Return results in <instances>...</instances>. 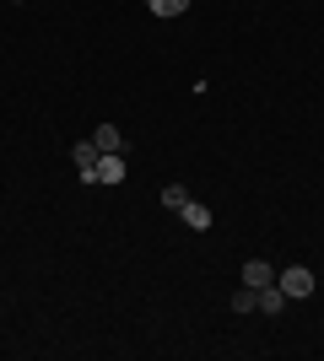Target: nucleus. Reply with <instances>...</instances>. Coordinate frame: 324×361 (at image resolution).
I'll return each instance as SVG.
<instances>
[{"instance_id": "1", "label": "nucleus", "mask_w": 324, "mask_h": 361, "mask_svg": "<svg viewBox=\"0 0 324 361\" xmlns=\"http://www.w3.org/2000/svg\"><path fill=\"white\" fill-rule=\"evenodd\" d=\"M276 286L287 291V297H308V291H313V270H303V264H287V270H276Z\"/></svg>"}, {"instance_id": "2", "label": "nucleus", "mask_w": 324, "mask_h": 361, "mask_svg": "<svg viewBox=\"0 0 324 361\" xmlns=\"http://www.w3.org/2000/svg\"><path fill=\"white\" fill-rule=\"evenodd\" d=\"M71 157H76V178H81V183H97V157H103V151H97L92 140H76V146H71Z\"/></svg>"}, {"instance_id": "3", "label": "nucleus", "mask_w": 324, "mask_h": 361, "mask_svg": "<svg viewBox=\"0 0 324 361\" xmlns=\"http://www.w3.org/2000/svg\"><path fill=\"white\" fill-rule=\"evenodd\" d=\"M124 178V151H103L97 157V183H119Z\"/></svg>"}, {"instance_id": "4", "label": "nucleus", "mask_w": 324, "mask_h": 361, "mask_svg": "<svg viewBox=\"0 0 324 361\" xmlns=\"http://www.w3.org/2000/svg\"><path fill=\"white\" fill-rule=\"evenodd\" d=\"M287 302H292V297H287V291H281L276 281H270V286H260V291H254V307H260V313H281Z\"/></svg>"}, {"instance_id": "5", "label": "nucleus", "mask_w": 324, "mask_h": 361, "mask_svg": "<svg viewBox=\"0 0 324 361\" xmlns=\"http://www.w3.org/2000/svg\"><path fill=\"white\" fill-rule=\"evenodd\" d=\"M270 281H276V270H270V264H265V259H248V264H244V286H248V291H260V286H270Z\"/></svg>"}, {"instance_id": "6", "label": "nucleus", "mask_w": 324, "mask_h": 361, "mask_svg": "<svg viewBox=\"0 0 324 361\" xmlns=\"http://www.w3.org/2000/svg\"><path fill=\"white\" fill-rule=\"evenodd\" d=\"M92 146H97V151H124L119 124H97V130H92Z\"/></svg>"}, {"instance_id": "7", "label": "nucleus", "mask_w": 324, "mask_h": 361, "mask_svg": "<svg viewBox=\"0 0 324 361\" xmlns=\"http://www.w3.org/2000/svg\"><path fill=\"white\" fill-rule=\"evenodd\" d=\"M179 216H184V226H189V232H205V226H211V211H205V205H195V200H189V205H184Z\"/></svg>"}, {"instance_id": "8", "label": "nucleus", "mask_w": 324, "mask_h": 361, "mask_svg": "<svg viewBox=\"0 0 324 361\" xmlns=\"http://www.w3.org/2000/svg\"><path fill=\"white\" fill-rule=\"evenodd\" d=\"M162 205H168V211H184V205H189V189H184V183H168V189H162Z\"/></svg>"}, {"instance_id": "9", "label": "nucleus", "mask_w": 324, "mask_h": 361, "mask_svg": "<svg viewBox=\"0 0 324 361\" xmlns=\"http://www.w3.org/2000/svg\"><path fill=\"white\" fill-rule=\"evenodd\" d=\"M152 6V16H184L189 11V0H146Z\"/></svg>"}, {"instance_id": "10", "label": "nucleus", "mask_w": 324, "mask_h": 361, "mask_svg": "<svg viewBox=\"0 0 324 361\" xmlns=\"http://www.w3.org/2000/svg\"><path fill=\"white\" fill-rule=\"evenodd\" d=\"M227 307H232V313H260V307H254V291H248V286H244V291H238V297H232V302H227Z\"/></svg>"}]
</instances>
